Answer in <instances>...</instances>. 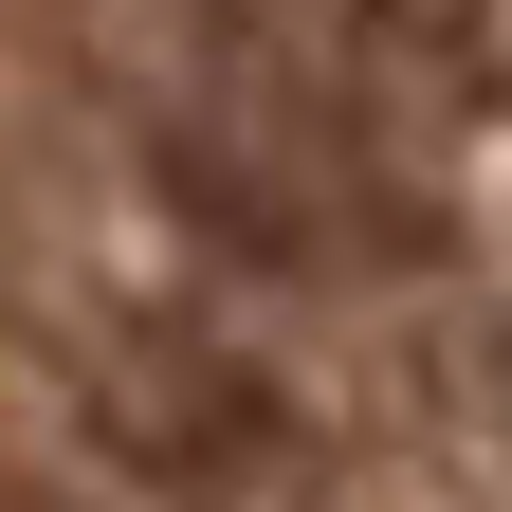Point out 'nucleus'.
<instances>
[{"instance_id":"nucleus-1","label":"nucleus","mask_w":512,"mask_h":512,"mask_svg":"<svg viewBox=\"0 0 512 512\" xmlns=\"http://www.w3.org/2000/svg\"><path fill=\"white\" fill-rule=\"evenodd\" d=\"M147 165H165V202L220 256H256V275H403V256H439V202H403V165L330 110L311 55L165 74L147 92Z\"/></svg>"},{"instance_id":"nucleus-2","label":"nucleus","mask_w":512,"mask_h":512,"mask_svg":"<svg viewBox=\"0 0 512 512\" xmlns=\"http://www.w3.org/2000/svg\"><path fill=\"white\" fill-rule=\"evenodd\" d=\"M92 439L183 512H330V421L220 330H110L92 348Z\"/></svg>"},{"instance_id":"nucleus-3","label":"nucleus","mask_w":512,"mask_h":512,"mask_svg":"<svg viewBox=\"0 0 512 512\" xmlns=\"http://www.w3.org/2000/svg\"><path fill=\"white\" fill-rule=\"evenodd\" d=\"M311 37H330L348 74H384V92H439V110L512 92L494 74V0H311Z\"/></svg>"}]
</instances>
